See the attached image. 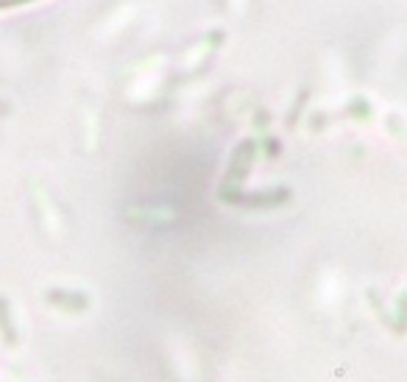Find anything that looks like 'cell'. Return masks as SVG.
I'll list each match as a JSON object with an SVG mask.
<instances>
[{
    "instance_id": "6da1fadb",
    "label": "cell",
    "mask_w": 407,
    "mask_h": 382,
    "mask_svg": "<svg viewBox=\"0 0 407 382\" xmlns=\"http://www.w3.org/2000/svg\"><path fill=\"white\" fill-rule=\"evenodd\" d=\"M14 3H25V0H0V6H14Z\"/></svg>"
}]
</instances>
